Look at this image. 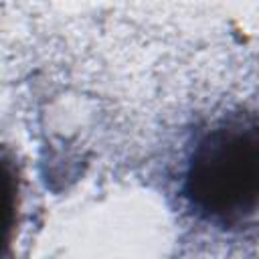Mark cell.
<instances>
[{"instance_id": "obj_1", "label": "cell", "mask_w": 259, "mask_h": 259, "mask_svg": "<svg viewBox=\"0 0 259 259\" xmlns=\"http://www.w3.org/2000/svg\"><path fill=\"white\" fill-rule=\"evenodd\" d=\"M184 196L192 210L221 229L259 219V117L237 111L217 119L194 144Z\"/></svg>"}]
</instances>
